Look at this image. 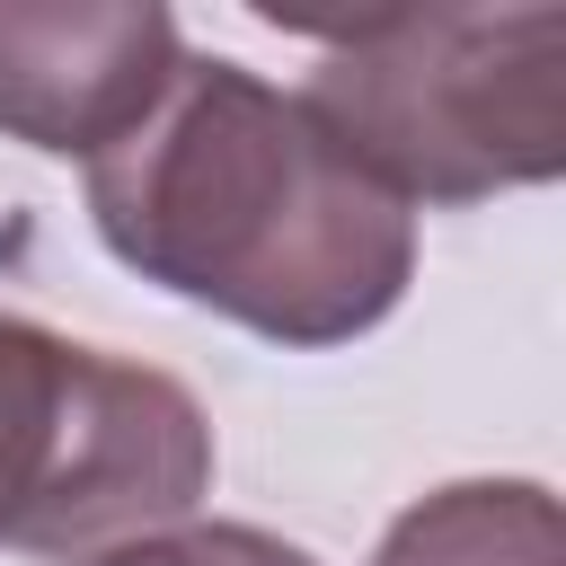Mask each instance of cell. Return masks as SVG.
I'll return each instance as SVG.
<instances>
[{
    "label": "cell",
    "mask_w": 566,
    "mask_h": 566,
    "mask_svg": "<svg viewBox=\"0 0 566 566\" xmlns=\"http://www.w3.org/2000/svg\"><path fill=\"white\" fill-rule=\"evenodd\" d=\"M212 416L186 380L0 310V548L97 557L195 522Z\"/></svg>",
    "instance_id": "cell-3"
},
{
    "label": "cell",
    "mask_w": 566,
    "mask_h": 566,
    "mask_svg": "<svg viewBox=\"0 0 566 566\" xmlns=\"http://www.w3.org/2000/svg\"><path fill=\"white\" fill-rule=\"evenodd\" d=\"M88 221L142 283L274 345H354L416 283V212L230 53H186L159 106L88 159Z\"/></svg>",
    "instance_id": "cell-1"
},
{
    "label": "cell",
    "mask_w": 566,
    "mask_h": 566,
    "mask_svg": "<svg viewBox=\"0 0 566 566\" xmlns=\"http://www.w3.org/2000/svg\"><path fill=\"white\" fill-rule=\"evenodd\" d=\"M371 566H566V522L539 478H460L416 495Z\"/></svg>",
    "instance_id": "cell-5"
},
{
    "label": "cell",
    "mask_w": 566,
    "mask_h": 566,
    "mask_svg": "<svg viewBox=\"0 0 566 566\" xmlns=\"http://www.w3.org/2000/svg\"><path fill=\"white\" fill-rule=\"evenodd\" d=\"M310 115L416 212L566 168V9H371L318 27Z\"/></svg>",
    "instance_id": "cell-2"
},
{
    "label": "cell",
    "mask_w": 566,
    "mask_h": 566,
    "mask_svg": "<svg viewBox=\"0 0 566 566\" xmlns=\"http://www.w3.org/2000/svg\"><path fill=\"white\" fill-rule=\"evenodd\" d=\"M80 566H318L301 539H274L256 522H168V531H142L124 548H97Z\"/></svg>",
    "instance_id": "cell-6"
},
{
    "label": "cell",
    "mask_w": 566,
    "mask_h": 566,
    "mask_svg": "<svg viewBox=\"0 0 566 566\" xmlns=\"http://www.w3.org/2000/svg\"><path fill=\"white\" fill-rule=\"evenodd\" d=\"M177 62L186 35L159 0H0V133L88 168L159 106Z\"/></svg>",
    "instance_id": "cell-4"
}]
</instances>
